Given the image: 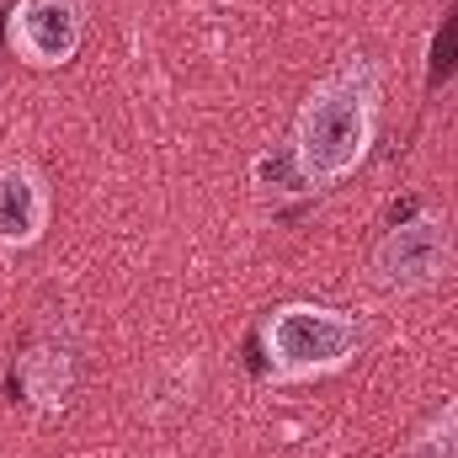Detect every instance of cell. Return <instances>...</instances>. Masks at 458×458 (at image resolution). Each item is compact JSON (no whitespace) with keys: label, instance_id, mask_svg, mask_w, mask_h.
Masks as SVG:
<instances>
[{"label":"cell","instance_id":"obj_1","mask_svg":"<svg viewBox=\"0 0 458 458\" xmlns=\"http://www.w3.org/2000/svg\"><path fill=\"white\" fill-rule=\"evenodd\" d=\"M378 123H384V70L368 54H352L336 70H326L293 117V160L310 182V192L342 187L346 176H357L378 144Z\"/></svg>","mask_w":458,"mask_h":458},{"label":"cell","instance_id":"obj_2","mask_svg":"<svg viewBox=\"0 0 458 458\" xmlns=\"http://www.w3.org/2000/svg\"><path fill=\"white\" fill-rule=\"evenodd\" d=\"M261 342V368L267 384L288 389V384H315V378H336L357 362L362 352V320L336 304H315V299H288L272 304L256 326Z\"/></svg>","mask_w":458,"mask_h":458},{"label":"cell","instance_id":"obj_3","mask_svg":"<svg viewBox=\"0 0 458 458\" xmlns=\"http://www.w3.org/2000/svg\"><path fill=\"white\" fill-rule=\"evenodd\" d=\"M448 272H454V229L437 208L394 219L384 229V240L368 250V283L389 299L432 293Z\"/></svg>","mask_w":458,"mask_h":458},{"label":"cell","instance_id":"obj_4","mask_svg":"<svg viewBox=\"0 0 458 458\" xmlns=\"http://www.w3.org/2000/svg\"><path fill=\"white\" fill-rule=\"evenodd\" d=\"M91 27V0H11L5 48L27 70H64Z\"/></svg>","mask_w":458,"mask_h":458},{"label":"cell","instance_id":"obj_5","mask_svg":"<svg viewBox=\"0 0 458 458\" xmlns=\"http://www.w3.org/2000/svg\"><path fill=\"white\" fill-rule=\"evenodd\" d=\"M54 225V187L32 160L0 165V250H32Z\"/></svg>","mask_w":458,"mask_h":458},{"label":"cell","instance_id":"obj_6","mask_svg":"<svg viewBox=\"0 0 458 458\" xmlns=\"http://www.w3.org/2000/svg\"><path fill=\"white\" fill-rule=\"evenodd\" d=\"M11 384H16V394L38 416H64V405L75 394V352L59 342V336H38V342L16 357Z\"/></svg>","mask_w":458,"mask_h":458},{"label":"cell","instance_id":"obj_7","mask_svg":"<svg viewBox=\"0 0 458 458\" xmlns=\"http://www.w3.org/2000/svg\"><path fill=\"white\" fill-rule=\"evenodd\" d=\"M198 357H171L155 378H149V394H144V411L149 416H182V411H192V400H198Z\"/></svg>","mask_w":458,"mask_h":458},{"label":"cell","instance_id":"obj_8","mask_svg":"<svg viewBox=\"0 0 458 458\" xmlns=\"http://www.w3.org/2000/svg\"><path fill=\"white\" fill-rule=\"evenodd\" d=\"M250 182H256V192H272V198H283V192H310V182H304V171H299V160H293L288 144L256 155V160H250Z\"/></svg>","mask_w":458,"mask_h":458},{"label":"cell","instance_id":"obj_9","mask_svg":"<svg viewBox=\"0 0 458 458\" xmlns=\"http://www.w3.org/2000/svg\"><path fill=\"white\" fill-rule=\"evenodd\" d=\"M400 458H458V394L405 443V454Z\"/></svg>","mask_w":458,"mask_h":458}]
</instances>
